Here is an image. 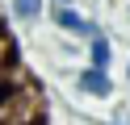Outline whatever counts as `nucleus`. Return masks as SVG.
<instances>
[{
  "label": "nucleus",
  "instance_id": "f257e3e1",
  "mask_svg": "<svg viewBox=\"0 0 130 125\" xmlns=\"http://www.w3.org/2000/svg\"><path fill=\"white\" fill-rule=\"evenodd\" d=\"M46 21H51L59 33L76 38V42H92L96 33H105V29H101V25H96L80 4H51V17H46Z\"/></svg>",
  "mask_w": 130,
  "mask_h": 125
},
{
  "label": "nucleus",
  "instance_id": "f03ea898",
  "mask_svg": "<svg viewBox=\"0 0 130 125\" xmlns=\"http://www.w3.org/2000/svg\"><path fill=\"white\" fill-rule=\"evenodd\" d=\"M76 92H80V96H92V100H113V92H118V83H113V71L84 63V67L76 71Z\"/></svg>",
  "mask_w": 130,
  "mask_h": 125
},
{
  "label": "nucleus",
  "instance_id": "423d86ee",
  "mask_svg": "<svg viewBox=\"0 0 130 125\" xmlns=\"http://www.w3.org/2000/svg\"><path fill=\"white\" fill-rule=\"evenodd\" d=\"M51 4H80V0H51Z\"/></svg>",
  "mask_w": 130,
  "mask_h": 125
},
{
  "label": "nucleus",
  "instance_id": "0eeeda50",
  "mask_svg": "<svg viewBox=\"0 0 130 125\" xmlns=\"http://www.w3.org/2000/svg\"><path fill=\"white\" fill-rule=\"evenodd\" d=\"M126 79H130V58H126Z\"/></svg>",
  "mask_w": 130,
  "mask_h": 125
},
{
  "label": "nucleus",
  "instance_id": "39448f33",
  "mask_svg": "<svg viewBox=\"0 0 130 125\" xmlns=\"http://www.w3.org/2000/svg\"><path fill=\"white\" fill-rule=\"evenodd\" d=\"M105 125H130V117L122 113V117H113V121H105Z\"/></svg>",
  "mask_w": 130,
  "mask_h": 125
},
{
  "label": "nucleus",
  "instance_id": "20e7f679",
  "mask_svg": "<svg viewBox=\"0 0 130 125\" xmlns=\"http://www.w3.org/2000/svg\"><path fill=\"white\" fill-rule=\"evenodd\" d=\"M84 54H88V63L92 67H105V71H113V38L109 33H96L92 42H84Z\"/></svg>",
  "mask_w": 130,
  "mask_h": 125
},
{
  "label": "nucleus",
  "instance_id": "6e6552de",
  "mask_svg": "<svg viewBox=\"0 0 130 125\" xmlns=\"http://www.w3.org/2000/svg\"><path fill=\"white\" fill-rule=\"evenodd\" d=\"M126 25H130V4H126Z\"/></svg>",
  "mask_w": 130,
  "mask_h": 125
},
{
  "label": "nucleus",
  "instance_id": "7ed1b4c3",
  "mask_svg": "<svg viewBox=\"0 0 130 125\" xmlns=\"http://www.w3.org/2000/svg\"><path fill=\"white\" fill-rule=\"evenodd\" d=\"M9 17L17 25H38L42 17H51V0H9Z\"/></svg>",
  "mask_w": 130,
  "mask_h": 125
}]
</instances>
